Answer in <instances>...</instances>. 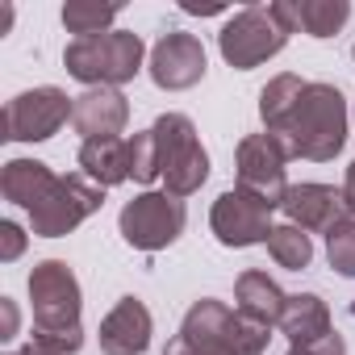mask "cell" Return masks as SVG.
Listing matches in <instances>:
<instances>
[{"label":"cell","instance_id":"1","mask_svg":"<svg viewBox=\"0 0 355 355\" xmlns=\"http://www.w3.org/2000/svg\"><path fill=\"white\" fill-rule=\"evenodd\" d=\"M288 159H309V163H330L347 146V101L334 84H309L293 101V109L268 130Z\"/></svg>","mask_w":355,"mask_h":355},{"label":"cell","instance_id":"2","mask_svg":"<svg viewBox=\"0 0 355 355\" xmlns=\"http://www.w3.org/2000/svg\"><path fill=\"white\" fill-rule=\"evenodd\" d=\"M268 338H272V326L251 322L247 313L230 309L218 297H201L184 313L180 330L163 347V355H263Z\"/></svg>","mask_w":355,"mask_h":355},{"label":"cell","instance_id":"3","mask_svg":"<svg viewBox=\"0 0 355 355\" xmlns=\"http://www.w3.org/2000/svg\"><path fill=\"white\" fill-rule=\"evenodd\" d=\"M30 301H34V338L55 347L59 355H76L84 347L80 326V280L63 259H42L30 272Z\"/></svg>","mask_w":355,"mask_h":355},{"label":"cell","instance_id":"4","mask_svg":"<svg viewBox=\"0 0 355 355\" xmlns=\"http://www.w3.org/2000/svg\"><path fill=\"white\" fill-rule=\"evenodd\" d=\"M293 34H297V26H293L288 0H276V5H251V9L234 13L222 26L218 51H222V59L234 71H251V67L268 63L272 55H280Z\"/></svg>","mask_w":355,"mask_h":355},{"label":"cell","instance_id":"5","mask_svg":"<svg viewBox=\"0 0 355 355\" xmlns=\"http://www.w3.org/2000/svg\"><path fill=\"white\" fill-rule=\"evenodd\" d=\"M67 76L88 88H117L142 71V38L130 30H109L96 38H76L63 51Z\"/></svg>","mask_w":355,"mask_h":355},{"label":"cell","instance_id":"6","mask_svg":"<svg viewBox=\"0 0 355 355\" xmlns=\"http://www.w3.org/2000/svg\"><path fill=\"white\" fill-rule=\"evenodd\" d=\"M155 142H159V167H163V193L171 197H193L209 180V155L197 138V125L184 113H163L155 117Z\"/></svg>","mask_w":355,"mask_h":355},{"label":"cell","instance_id":"7","mask_svg":"<svg viewBox=\"0 0 355 355\" xmlns=\"http://www.w3.org/2000/svg\"><path fill=\"white\" fill-rule=\"evenodd\" d=\"M101 205H105V189L92 184L84 171L59 175L55 189L30 209V226H34L38 239H63V234H71L80 222H88Z\"/></svg>","mask_w":355,"mask_h":355},{"label":"cell","instance_id":"8","mask_svg":"<svg viewBox=\"0 0 355 355\" xmlns=\"http://www.w3.org/2000/svg\"><path fill=\"white\" fill-rule=\"evenodd\" d=\"M184 222H189V209L180 197L171 193H138L134 201H125L117 226H121V239L138 251H163L171 247L175 239L184 234Z\"/></svg>","mask_w":355,"mask_h":355},{"label":"cell","instance_id":"9","mask_svg":"<svg viewBox=\"0 0 355 355\" xmlns=\"http://www.w3.org/2000/svg\"><path fill=\"white\" fill-rule=\"evenodd\" d=\"M71 109H76V96H67L63 88H51V84L17 92L5 105V138L9 142H46L63 130Z\"/></svg>","mask_w":355,"mask_h":355},{"label":"cell","instance_id":"10","mask_svg":"<svg viewBox=\"0 0 355 355\" xmlns=\"http://www.w3.org/2000/svg\"><path fill=\"white\" fill-rule=\"evenodd\" d=\"M284 163H288V150H284L268 130H263V134H247V138L239 142V155H234L239 189L255 193V197L268 201L272 209H284V197H288Z\"/></svg>","mask_w":355,"mask_h":355},{"label":"cell","instance_id":"11","mask_svg":"<svg viewBox=\"0 0 355 355\" xmlns=\"http://www.w3.org/2000/svg\"><path fill=\"white\" fill-rule=\"evenodd\" d=\"M209 226L222 247H255V243H268L272 234V205L247 189H226L214 201Z\"/></svg>","mask_w":355,"mask_h":355},{"label":"cell","instance_id":"12","mask_svg":"<svg viewBox=\"0 0 355 355\" xmlns=\"http://www.w3.org/2000/svg\"><path fill=\"white\" fill-rule=\"evenodd\" d=\"M150 80L163 88V92H184L193 84L205 80V46L197 34H184V30H171L155 42L150 51Z\"/></svg>","mask_w":355,"mask_h":355},{"label":"cell","instance_id":"13","mask_svg":"<svg viewBox=\"0 0 355 355\" xmlns=\"http://www.w3.org/2000/svg\"><path fill=\"white\" fill-rule=\"evenodd\" d=\"M284 214L305 234H330L334 226L351 222V205H347L343 189H330V184H297V189H288Z\"/></svg>","mask_w":355,"mask_h":355},{"label":"cell","instance_id":"14","mask_svg":"<svg viewBox=\"0 0 355 355\" xmlns=\"http://www.w3.org/2000/svg\"><path fill=\"white\" fill-rule=\"evenodd\" d=\"M150 334H155L150 309L138 297H121L101 322V351L105 355H142L150 347Z\"/></svg>","mask_w":355,"mask_h":355},{"label":"cell","instance_id":"15","mask_svg":"<svg viewBox=\"0 0 355 355\" xmlns=\"http://www.w3.org/2000/svg\"><path fill=\"white\" fill-rule=\"evenodd\" d=\"M130 121V105L117 88H88L76 96V109H71V125L84 134V142L92 138H117Z\"/></svg>","mask_w":355,"mask_h":355},{"label":"cell","instance_id":"16","mask_svg":"<svg viewBox=\"0 0 355 355\" xmlns=\"http://www.w3.org/2000/svg\"><path fill=\"white\" fill-rule=\"evenodd\" d=\"M59 175L42 163V159H9L5 171H0V193H5V201L21 205L26 214L55 189Z\"/></svg>","mask_w":355,"mask_h":355},{"label":"cell","instance_id":"17","mask_svg":"<svg viewBox=\"0 0 355 355\" xmlns=\"http://www.w3.org/2000/svg\"><path fill=\"white\" fill-rule=\"evenodd\" d=\"M80 171L92 184L113 189L130 180V138H92L80 146Z\"/></svg>","mask_w":355,"mask_h":355},{"label":"cell","instance_id":"18","mask_svg":"<svg viewBox=\"0 0 355 355\" xmlns=\"http://www.w3.org/2000/svg\"><path fill=\"white\" fill-rule=\"evenodd\" d=\"M280 334L288 343H318L330 330V309L318 293H293L284 301V313H280Z\"/></svg>","mask_w":355,"mask_h":355},{"label":"cell","instance_id":"19","mask_svg":"<svg viewBox=\"0 0 355 355\" xmlns=\"http://www.w3.org/2000/svg\"><path fill=\"white\" fill-rule=\"evenodd\" d=\"M234 301H239V313H247L251 322L280 326V313H284L288 297L280 293V284L268 272H243L239 284H234Z\"/></svg>","mask_w":355,"mask_h":355},{"label":"cell","instance_id":"20","mask_svg":"<svg viewBox=\"0 0 355 355\" xmlns=\"http://www.w3.org/2000/svg\"><path fill=\"white\" fill-rule=\"evenodd\" d=\"M288 9H293V26H301L309 38H334L351 17L347 0H297Z\"/></svg>","mask_w":355,"mask_h":355},{"label":"cell","instance_id":"21","mask_svg":"<svg viewBox=\"0 0 355 355\" xmlns=\"http://www.w3.org/2000/svg\"><path fill=\"white\" fill-rule=\"evenodd\" d=\"M268 251H272V259H276L280 268H288V272H301V268H309V259H313V243H309V234H305L301 226H293V222L272 226V234H268Z\"/></svg>","mask_w":355,"mask_h":355},{"label":"cell","instance_id":"22","mask_svg":"<svg viewBox=\"0 0 355 355\" xmlns=\"http://www.w3.org/2000/svg\"><path fill=\"white\" fill-rule=\"evenodd\" d=\"M113 21H117V5H92V0H67V5H63V26L76 38L109 34Z\"/></svg>","mask_w":355,"mask_h":355},{"label":"cell","instance_id":"23","mask_svg":"<svg viewBox=\"0 0 355 355\" xmlns=\"http://www.w3.org/2000/svg\"><path fill=\"white\" fill-rule=\"evenodd\" d=\"M163 167H159V142H155V130H138L130 138V180L134 184H150L159 180Z\"/></svg>","mask_w":355,"mask_h":355},{"label":"cell","instance_id":"24","mask_svg":"<svg viewBox=\"0 0 355 355\" xmlns=\"http://www.w3.org/2000/svg\"><path fill=\"white\" fill-rule=\"evenodd\" d=\"M326 259H330V268H334L338 276L355 280V218L343 222V226H334V230L326 234Z\"/></svg>","mask_w":355,"mask_h":355},{"label":"cell","instance_id":"25","mask_svg":"<svg viewBox=\"0 0 355 355\" xmlns=\"http://www.w3.org/2000/svg\"><path fill=\"white\" fill-rule=\"evenodd\" d=\"M21 251H26V230L17 222H0V259L13 263Z\"/></svg>","mask_w":355,"mask_h":355},{"label":"cell","instance_id":"26","mask_svg":"<svg viewBox=\"0 0 355 355\" xmlns=\"http://www.w3.org/2000/svg\"><path fill=\"white\" fill-rule=\"evenodd\" d=\"M288 355H347V343H343V334H326L318 343H293Z\"/></svg>","mask_w":355,"mask_h":355},{"label":"cell","instance_id":"27","mask_svg":"<svg viewBox=\"0 0 355 355\" xmlns=\"http://www.w3.org/2000/svg\"><path fill=\"white\" fill-rule=\"evenodd\" d=\"M17 334V305L9 297H0V338H13Z\"/></svg>","mask_w":355,"mask_h":355},{"label":"cell","instance_id":"28","mask_svg":"<svg viewBox=\"0 0 355 355\" xmlns=\"http://www.w3.org/2000/svg\"><path fill=\"white\" fill-rule=\"evenodd\" d=\"M13 355H59V351H55V347H46L42 338H30V343H26L21 351H13Z\"/></svg>","mask_w":355,"mask_h":355},{"label":"cell","instance_id":"29","mask_svg":"<svg viewBox=\"0 0 355 355\" xmlns=\"http://www.w3.org/2000/svg\"><path fill=\"white\" fill-rule=\"evenodd\" d=\"M343 197H347V205H351V214H355V159H351V167H347V180H343Z\"/></svg>","mask_w":355,"mask_h":355},{"label":"cell","instance_id":"30","mask_svg":"<svg viewBox=\"0 0 355 355\" xmlns=\"http://www.w3.org/2000/svg\"><path fill=\"white\" fill-rule=\"evenodd\" d=\"M184 13H201V17H209V13H222L218 5H193V0H184Z\"/></svg>","mask_w":355,"mask_h":355},{"label":"cell","instance_id":"31","mask_svg":"<svg viewBox=\"0 0 355 355\" xmlns=\"http://www.w3.org/2000/svg\"><path fill=\"white\" fill-rule=\"evenodd\" d=\"M351 313H355V309H351Z\"/></svg>","mask_w":355,"mask_h":355},{"label":"cell","instance_id":"32","mask_svg":"<svg viewBox=\"0 0 355 355\" xmlns=\"http://www.w3.org/2000/svg\"><path fill=\"white\" fill-rule=\"evenodd\" d=\"M351 55H355V51H351Z\"/></svg>","mask_w":355,"mask_h":355}]
</instances>
